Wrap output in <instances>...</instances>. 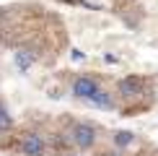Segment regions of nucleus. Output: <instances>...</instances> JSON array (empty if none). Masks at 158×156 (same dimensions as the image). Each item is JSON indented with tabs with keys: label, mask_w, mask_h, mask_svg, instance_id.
I'll return each mask as SVG.
<instances>
[{
	"label": "nucleus",
	"mask_w": 158,
	"mask_h": 156,
	"mask_svg": "<svg viewBox=\"0 0 158 156\" xmlns=\"http://www.w3.org/2000/svg\"><path fill=\"white\" fill-rule=\"evenodd\" d=\"M88 102L94 104V107H101V109H109L111 107V94H106V91H94V94L88 96Z\"/></svg>",
	"instance_id": "obj_5"
},
{
	"label": "nucleus",
	"mask_w": 158,
	"mask_h": 156,
	"mask_svg": "<svg viewBox=\"0 0 158 156\" xmlns=\"http://www.w3.org/2000/svg\"><path fill=\"white\" fill-rule=\"evenodd\" d=\"M0 18H3V8H0Z\"/></svg>",
	"instance_id": "obj_10"
},
{
	"label": "nucleus",
	"mask_w": 158,
	"mask_h": 156,
	"mask_svg": "<svg viewBox=\"0 0 158 156\" xmlns=\"http://www.w3.org/2000/svg\"><path fill=\"white\" fill-rule=\"evenodd\" d=\"M70 55H73V60H83V52H81V50H73Z\"/></svg>",
	"instance_id": "obj_9"
},
{
	"label": "nucleus",
	"mask_w": 158,
	"mask_h": 156,
	"mask_svg": "<svg viewBox=\"0 0 158 156\" xmlns=\"http://www.w3.org/2000/svg\"><path fill=\"white\" fill-rule=\"evenodd\" d=\"M137 91H140V81H137L135 76L122 78V81H119V94H122V96H135Z\"/></svg>",
	"instance_id": "obj_4"
},
{
	"label": "nucleus",
	"mask_w": 158,
	"mask_h": 156,
	"mask_svg": "<svg viewBox=\"0 0 158 156\" xmlns=\"http://www.w3.org/2000/svg\"><path fill=\"white\" fill-rule=\"evenodd\" d=\"M70 138H73V143L78 148H91L96 143V128L88 125V122H78L70 130Z\"/></svg>",
	"instance_id": "obj_1"
},
{
	"label": "nucleus",
	"mask_w": 158,
	"mask_h": 156,
	"mask_svg": "<svg viewBox=\"0 0 158 156\" xmlns=\"http://www.w3.org/2000/svg\"><path fill=\"white\" fill-rule=\"evenodd\" d=\"M94 91H98V83L94 81V78H88V76H78L75 81H73V94L81 96V99H88Z\"/></svg>",
	"instance_id": "obj_2"
},
{
	"label": "nucleus",
	"mask_w": 158,
	"mask_h": 156,
	"mask_svg": "<svg viewBox=\"0 0 158 156\" xmlns=\"http://www.w3.org/2000/svg\"><path fill=\"white\" fill-rule=\"evenodd\" d=\"M31 63H34V55H31L29 50H18V52H16V68L21 70V73L31 68Z\"/></svg>",
	"instance_id": "obj_6"
},
{
	"label": "nucleus",
	"mask_w": 158,
	"mask_h": 156,
	"mask_svg": "<svg viewBox=\"0 0 158 156\" xmlns=\"http://www.w3.org/2000/svg\"><path fill=\"white\" fill-rule=\"evenodd\" d=\"M8 128H10V115H8V109H5V104L0 102V133L8 130Z\"/></svg>",
	"instance_id": "obj_8"
},
{
	"label": "nucleus",
	"mask_w": 158,
	"mask_h": 156,
	"mask_svg": "<svg viewBox=\"0 0 158 156\" xmlns=\"http://www.w3.org/2000/svg\"><path fill=\"white\" fill-rule=\"evenodd\" d=\"M106 156H117V154H106Z\"/></svg>",
	"instance_id": "obj_11"
},
{
	"label": "nucleus",
	"mask_w": 158,
	"mask_h": 156,
	"mask_svg": "<svg viewBox=\"0 0 158 156\" xmlns=\"http://www.w3.org/2000/svg\"><path fill=\"white\" fill-rule=\"evenodd\" d=\"M132 141H135V135L130 133V130H119V133H114V143H117V146H130Z\"/></svg>",
	"instance_id": "obj_7"
},
{
	"label": "nucleus",
	"mask_w": 158,
	"mask_h": 156,
	"mask_svg": "<svg viewBox=\"0 0 158 156\" xmlns=\"http://www.w3.org/2000/svg\"><path fill=\"white\" fill-rule=\"evenodd\" d=\"M21 151L26 156H42L44 154V141L39 138L36 133H29V135H23V141H21Z\"/></svg>",
	"instance_id": "obj_3"
}]
</instances>
